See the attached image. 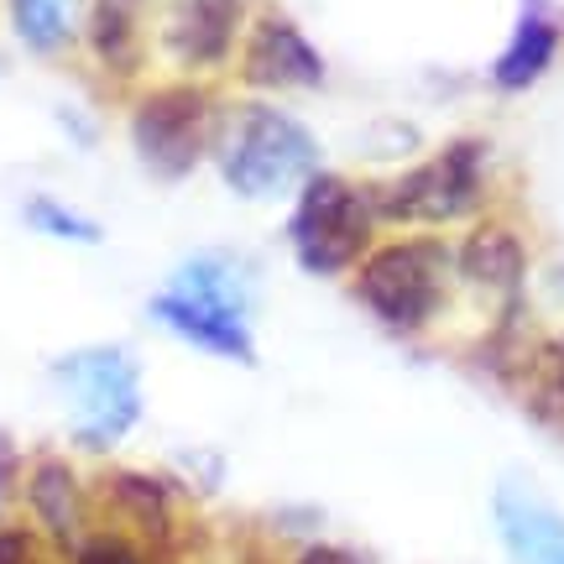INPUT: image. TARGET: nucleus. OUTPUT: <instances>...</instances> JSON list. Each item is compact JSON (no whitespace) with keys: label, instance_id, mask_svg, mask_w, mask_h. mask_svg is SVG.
Listing matches in <instances>:
<instances>
[{"label":"nucleus","instance_id":"obj_12","mask_svg":"<svg viewBox=\"0 0 564 564\" xmlns=\"http://www.w3.org/2000/svg\"><path fill=\"white\" fill-rule=\"evenodd\" d=\"M455 272L465 288H476L486 299H518L528 278V246L507 220H476L470 236L455 246Z\"/></svg>","mask_w":564,"mask_h":564},{"label":"nucleus","instance_id":"obj_15","mask_svg":"<svg viewBox=\"0 0 564 564\" xmlns=\"http://www.w3.org/2000/svg\"><path fill=\"white\" fill-rule=\"evenodd\" d=\"M554 53H560V26L549 17H523L512 42H507V53L491 68V79H497V89H528L549 74Z\"/></svg>","mask_w":564,"mask_h":564},{"label":"nucleus","instance_id":"obj_2","mask_svg":"<svg viewBox=\"0 0 564 564\" xmlns=\"http://www.w3.org/2000/svg\"><path fill=\"white\" fill-rule=\"evenodd\" d=\"M455 282V251L440 236H403L366 251V262L350 272V293L382 329L423 335L444 319Z\"/></svg>","mask_w":564,"mask_h":564},{"label":"nucleus","instance_id":"obj_23","mask_svg":"<svg viewBox=\"0 0 564 564\" xmlns=\"http://www.w3.org/2000/svg\"><path fill=\"white\" fill-rule=\"evenodd\" d=\"M278 564H282V560H278Z\"/></svg>","mask_w":564,"mask_h":564},{"label":"nucleus","instance_id":"obj_5","mask_svg":"<svg viewBox=\"0 0 564 564\" xmlns=\"http://www.w3.org/2000/svg\"><path fill=\"white\" fill-rule=\"evenodd\" d=\"M377 188L340 178V173H314L299 188L293 220H288V241L303 272L314 278H345L366 262V251L377 246Z\"/></svg>","mask_w":564,"mask_h":564},{"label":"nucleus","instance_id":"obj_18","mask_svg":"<svg viewBox=\"0 0 564 564\" xmlns=\"http://www.w3.org/2000/svg\"><path fill=\"white\" fill-rule=\"evenodd\" d=\"M63 564H152V554H147L137 539H126L121 528L95 523L79 544H74V554H63Z\"/></svg>","mask_w":564,"mask_h":564},{"label":"nucleus","instance_id":"obj_17","mask_svg":"<svg viewBox=\"0 0 564 564\" xmlns=\"http://www.w3.org/2000/svg\"><path fill=\"white\" fill-rule=\"evenodd\" d=\"M528 408L549 423H564V329L549 335L544 345H533V361H528Z\"/></svg>","mask_w":564,"mask_h":564},{"label":"nucleus","instance_id":"obj_19","mask_svg":"<svg viewBox=\"0 0 564 564\" xmlns=\"http://www.w3.org/2000/svg\"><path fill=\"white\" fill-rule=\"evenodd\" d=\"M26 225H32V230H42V236H58V241H84V246H95L105 236L89 215H74V209H63L58 199H32V204H26Z\"/></svg>","mask_w":564,"mask_h":564},{"label":"nucleus","instance_id":"obj_20","mask_svg":"<svg viewBox=\"0 0 564 564\" xmlns=\"http://www.w3.org/2000/svg\"><path fill=\"white\" fill-rule=\"evenodd\" d=\"M47 549L32 523H0V564H47Z\"/></svg>","mask_w":564,"mask_h":564},{"label":"nucleus","instance_id":"obj_8","mask_svg":"<svg viewBox=\"0 0 564 564\" xmlns=\"http://www.w3.org/2000/svg\"><path fill=\"white\" fill-rule=\"evenodd\" d=\"M486 204V141L460 137L377 188L387 225H455Z\"/></svg>","mask_w":564,"mask_h":564},{"label":"nucleus","instance_id":"obj_14","mask_svg":"<svg viewBox=\"0 0 564 564\" xmlns=\"http://www.w3.org/2000/svg\"><path fill=\"white\" fill-rule=\"evenodd\" d=\"M147 0H89V53L110 79L141 74L147 42H141Z\"/></svg>","mask_w":564,"mask_h":564},{"label":"nucleus","instance_id":"obj_7","mask_svg":"<svg viewBox=\"0 0 564 564\" xmlns=\"http://www.w3.org/2000/svg\"><path fill=\"white\" fill-rule=\"evenodd\" d=\"M220 100L204 84H158L131 105V147L141 167L162 183H178L215 152L220 137Z\"/></svg>","mask_w":564,"mask_h":564},{"label":"nucleus","instance_id":"obj_3","mask_svg":"<svg viewBox=\"0 0 564 564\" xmlns=\"http://www.w3.org/2000/svg\"><path fill=\"white\" fill-rule=\"evenodd\" d=\"M215 173L241 199H282L319 173V141L308 126L282 116L278 105H241L220 121Z\"/></svg>","mask_w":564,"mask_h":564},{"label":"nucleus","instance_id":"obj_22","mask_svg":"<svg viewBox=\"0 0 564 564\" xmlns=\"http://www.w3.org/2000/svg\"><path fill=\"white\" fill-rule=\"evenodd\" d=\"M21 476H26V470H21L17 449L0 440V497H6V491H21Z\"/></svg>","mask_w":564,"mask_h":564},{"label":"nucleus","instance_id":"obj_21","mask_svg":"<svg viewBox=\"0 0 564 564\" xmlns=\"http://www.w3.org/2000/svg\"><path fill=\"white\" fill-rule=\"evenodd\" d=\"M282 564H371V560H366L361 549L335 544V539H303V544L288 549Z\"/></svg>","mask_w":564,"mask_h":564},{"label":"nucleus","instance_id":"obj_6","mask_svg":"<svg viewBox=\"0 0 564 564\" xmlns=\"http://www.w3.org/2000/svg\"><path fill=\"white\" fill-rule=\"evenodd\" d=\"M95 523L121 528L137 539L152 564H194V518L173 476L141 465H105L95 476Z\"/></svg>","mask_w":564,"mask_h":564},{"label":"nucleus","instance_id":"obj_1","mask_svg":"<svg viewBox=\"0 0 564 564\" xmlns=\"http://www.w3.org/2000/svg\"><path fill=\"white\" fill-rule=\"evenodd\" d=\"M147 314L215 361L257 366V324H251V272L225 251H204L147 299Z\"/></svg>","mask_w":564,"mask_h":564},{"label":"nucleus","instance_id":"obj_16","mask_svg":"<svg viewBox=\"0 0 564 564\" xmlns=\"http://www.w3.org/2000/svg\"><path fill=\"white\" fill-rule=\"evenodd\" d=\"M11 26L32 53H63L74 37V0H6Z\"/></svg>","mask_w":564,"mask_h":564},{"label":"nucleus","instance_id":"obj_9","mask_svg":"<svg viewBox=\"0 0 564 564\" xmlns=\"http://www.w3.org/2000/svg\"><path fill=\"white\" fill-rule=\"evenodd\" d=\"M21 502L53 554H74V544L95 528V481H84V470L68 455H37L26 465Z\"/></svg>","mask_w":564,"mask_h":564},{"label":"nucleus","instance_id":"obj_11","mask_svg":"<svg viewBox=\"0 0 564 564\" xmlns=\"http://www.w3.org/2000/svg\"><path fill=\"white\" fill-rule=\"evenodd\" d=\"M246 0H173L167 6V26H162V47L178 68H220L236 42L246 37Z\"/></svg>","mask_w":564,"mask_h":564},{"label":"nucleus","instance_id":"obj_13","mask_svg":"<svg viewBox=\"0 0 564 564\" xmlns=\"http://www.w3.org/2000/svg\"><path fill=\"white\" fill-rule=\"evenodd\" d=\"M502 549L518 564H564V518L523 486H502L491 502Z\"/></svg>","mask_w":564,"mask_h":564},{"label":"nucleus","instance_id":"obj_10","mask_svg":"<svg viewBox=\"0 0 564 564\" xmlns=\"http://www.w3.org/2000/svg\"><path fill=\"white\" fill-rule=\"evenodd\" d=\"M236 74L246 89H319L324 58L299 32V21H288L282 11H262L246 26Z\"/></svg>","mask_w":564,"mask_h":564},{"label":"nucleus","instance_id":"obj_4","mask_svg":"<svg viewBox=\"0 0 564 564\" xmlns=\"http://www.w3.org/2000/svg\"><path fill=\"white\" fill-rule=\"evenodd\" d=\"M63 403H68V440L84 455L121 449L147 419L141 366L126 345H79L53 361Z\"/></svg>","mask_w":564,"mask_h":564}]
</instances>
